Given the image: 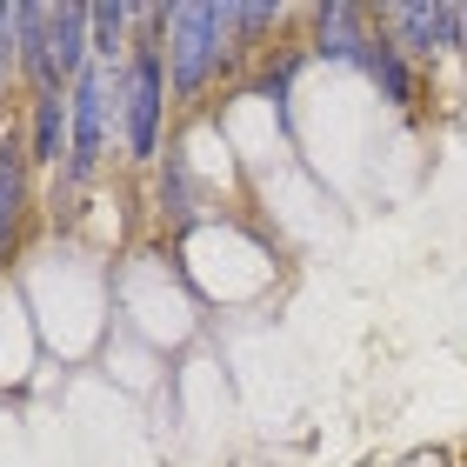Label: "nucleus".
I'll return each instance as SVG.
<instances>
[{"mask_svg": "<svg viewBox=\"0 0 467 467\" xmlns=\"http://www.w3.org/2000/svg\"><path fill=\"white\" fill-rule=\"evenodd\" d=\"M161 60H167V88L181 108H201L207 94L234 74V27H227V0H181L167 7L161 27Z\"/></svg>", "mask_w": 467, "mask_h": 467, "instance_id": "1", "label": "nucleus"}, {"mask_svg": "<svg viewBox=\"0 0 467 467\" xmlns=\"http://www.w3.org/2000/svg\"><path fill=\"white\" fill-rule=\"evenodd\" d=\"M114 74L120 67H94L67 88V114H74V140H67V167L54 174V194H88L94 174L108 167L114 140H120V100H114Z\"/></svg>", "mask_w": 467, "mask_h": 467, "instance_id": "2", "label": "nucleus"}, {"mask_svg": "<svg viewBox=\"0 0 467 467\" xmlns=\"http://www.w3.org/2000/svg\"><path fill=\"white\" fill-rule=\"evenodd\" d=\"M167 60H161V40H134L127 67L114 74V100H120V154L134 167H161V147H167Z\"/></svg>", "mask_w": 467, "mask_h": 467, "instance_id": "3", "label": "nucleus"}, {"mask_svg": "<svg viewBox=\"0 0 467 467\" xmlns=\"http://www.w3.org/2000/svg\"><path fill=\"white\" fill-rule=\"evenodd\" d=\"M374 27H380V40H388L394 54H408L414 67H434V60L461 54L467 14L454 0H388V7L374 14Z\"/></svg>", "mask_w": 467, "mask_h": 467, "instance_id": "4", "label": "nucleus"}, {"mask_svg": "<svg viewBox=\"0 0 467 467\" xmlns=\"http://www.w3.org/2000/svg\"><path fill=\"white\" fill-rule=\"evenodd\" d=\"M374 14L368 7H348V0H321V7H307V54L314 60H334V67H368L374 54Z\"/></svg>", "mask_w": 467, "mask_h": 467, "instance_id": "5", "label": "nucleus"}, {"mask_svg": "<svg viewBox=\"0 0 467 467\" xmlns=\"http://www.w3.org/2000/svg\"><path fill=\"white\" fill-rule=\"evenodd\" d=\"M14 54H20L14 80L27 94L67 88V80H60V60H54V0H14Z\"/></svg>", "mask_w": 467, "mask_h": 467, "instance_id": "6", "label": "nucleus"}, {"mask_svg": "<svg viewBox=\"0 0 467 467\" xmlns=\"http://www.w3.org/2000/svg\"><path fill=\"white\" fill-rule=\"evenodd\" d=\"M67 140H74L67 88L27 94V167L34 174H60V167H67Z\"/></svg>", "mask_w": 467, "mask_h": 467, "instance_id": "7", "label": "nucleus"}, {"mask_svg": "<svg viewBox=\"0 0 467 467\" xmlns=\"http://www.w3.org/2000/svg\"><path fill=\"white\" fill-rule=\"evenodd\" d=\"M27 181H34V167H27V140H0V274H7L14 261V247H20V221H27Z\"/></svg>", "mask_w": 467, "mask_h": 467, "instance_id": "8", "label": "nucleus"}, {"mask_svg": "<svg viewBox=\"0 0 467 467\" xmlns=\"http://www.w3.org/2000/svg\"><path fill=\"white\" fill-rule=\"evenodd\" d=\"M88 40H94V60L100 67H127L134 54V0H88Z\"/></svg>", "mask_w": 467, "mask_h": 467, "instance_id": "9", "label": "nucleus"}, {"mask_svg": "<svg viewBox=\"0 0 467 467\" xmlns=\"http://www.w3.org/2000/svg\"><path fill=\"white\" fill-rule=\"evenodd\" d=\"M360 74H368L374 88H380V100H388V108H400V114L420 100V67H414L408 54H394L388 40H374V54H368V67H360Z\"/></svg>", "mask_w": 467, "mask_h": 467, "instance_id": "10", "label": "nucleus"}, {"mask_svg": "<svg viewBox=\"0 0 467 467\" xmlns=\"http://www.w3.org/2000/svg\"><path fill=\"white\" fill-rule=\"evenodd\" d=\"M287 20V7H274V0H254V7H241V0H227V27H234V54L254 60L267 54V34Z\"/></svg>", "mask_w": 467, "mask_h": 467, "instance_id": "11", "label": "nucleus"}, {"mask_svg": "<svg viewBox=\"0 0 467 467\" xmlns=\"http://www.w3.org/2000/svg\"><path fill=\"white\" fill-rule=\"evenodd\" d=\"M161 221H194V161L187 154L161 161Z\"/></svg>", "mask_w": 467, "mask_h": 467, "instance_id": "12", "label": "nucleus"}, {"mask_svg": "<svg viewBox=\"0 0 467 467\" xmlns=\"http://www.w3.org/2000/svg\"><path fill=\"white\" fill-rule=\"evenodd\" d=\"M7 80H14V74H7V60H0V94H7Z\"/></svg>", "mask_w": 467, "mask_h": 467, "instance_id": "13", "label": "nucleus"}, {"mask_svg": "<svg viewBox=\"0 0 467 467\" xmlns=\"http://www.w3.org/2000/svg\"><path fill=\"white\" fill-rule=\"evenodd\" d=\"M461 14H467V7H461ZM461 54H467V27H461Z\"/></svg>", "mask_w": 467, "mask_h": 467, "instance_id": "14", "label": "nucleus"}]
</instances>
